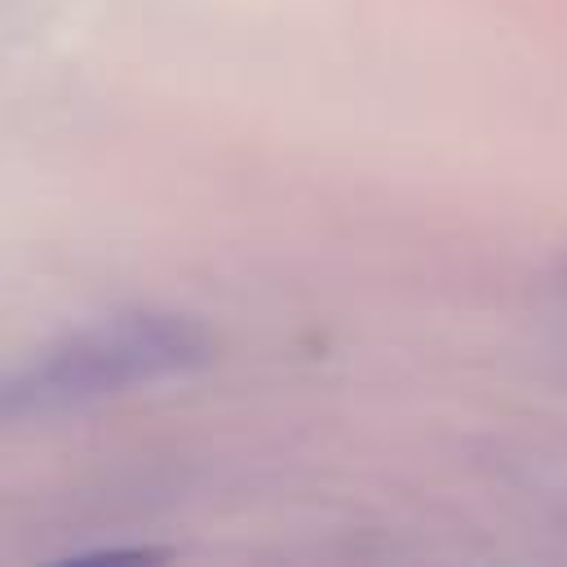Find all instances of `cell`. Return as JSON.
Masks as SVG:
<instances>
[{"instance_id": "obj_1", "label": "cell", "mask_w": 567, "mask_h": 567, "mask_svg": "<svg viewBox=\"0 0 567 567\" xmlns=\"http://www.w3.org/2000/svg\"><path fill=\"white\" fill-rule=\"evenodd\" d=\"M213 359L208 332L186 315L128 310L97 319L40 350L4 385V416H49L89 408L133 385L186 377Z\"/></svg>"}, {"instance_id": "obj_2", "label": "cell", "mask_w": 567, "mask_h": 567, "mask_svg": "<svg viewBox=\"0 0 567 567\" xmlns=\"http://www.w3.org/2000/svg\"><path fill=\"white\" fill-rule=\"evenodd\" d=\"M549 315H554V328L567 346V261L558 266V275L549 279Z\"/></svg>"}]
</instances>
